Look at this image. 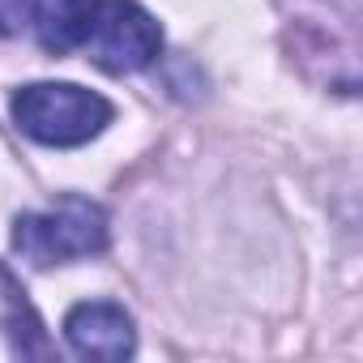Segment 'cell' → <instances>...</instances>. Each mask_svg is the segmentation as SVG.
Segmentation results:
<instances>
[{"instance_id": "6da1fadb", "label": "cell", "mask_w": 363, "mask_h": 363, "mask_svg": "<svg viewBox=\"0 0 363 363\" xmlns=\"http://www.w3.org/2000/svg\"><path fill=\"white\" fill-rule=\"evenodd\" d=\"M13 124L39 145L73 150L111 124V103L73 82H30L13 94Z\"/></svg>"}, {"instance_id": "3957f363", "label": "cell", "mask_w": 363, "mask_h": 363, "mask_svg": "<svg viewBox=\"0 0 363 363\" xmlns=\"http://www.w3.org/2000/svg\"><path fill=\"white\" fill-rule=\"evenodd\" d=\"M82 48L107 73H137V69L158 60L162 30L137 0H99L94 26H90Z\"/></svg>"}, {"instance_id": "277c9868", "label": "cell", "mask_w": 363, "mask_h": 363, "mask_svg": "<svg viewBox=\"0 0 363 363\" xmlns=\"http://www.w3.org/2000/svg\"><path fill=\"white\" fill-rule=\"evenodd\" d=\"M65 337L82 359L99 363H120L137 350V329L133 316L111 303V299H86L65 316Z\"/></svg>"}, {"instance_id": "8992f818", "label": "cell", "mask_w": 363, "mask_h": 363, "mask_svg": "<svg viewBox=\"0 0 363 363\" xmlns=\"http://www.w3.org/2000/svg\"><path fill=\"white\" fill-rule=\"evenodd\" d=\"M30 18V0H0V35H18Z\"/></svg>"}, {"instance_id": "5b68a950", "label": "cell", "mask_w": 363, "mask_h": 363, "mask_svg": "<svg viewBox=\"0 0 363 363\" xmlns=\"http://www.w3.org/2000/svg\"><path fill=\"white\" fill-rule=\"evenodd\" d=\"M99 13V0H30V22L48 52L65 56L86 43Z\"/></svg>"}, {"instance_id": "7a4b0ae2", "label": "cell", "mask_w": 363, "mask_h": 363, "mask_svg": "<svg viewBox=\"0 0 363 363\" xmlns=\"http://www.w3.org/2000/svg\"><path fill=\"white\" fill-rule=\"evenodd\" d=\"M103 248H107V214H103V206H94L90 197H77V193H65L52 210L22 214L13 223V252L35 269L82 261Z\"/></svg>"}]
</instances>
